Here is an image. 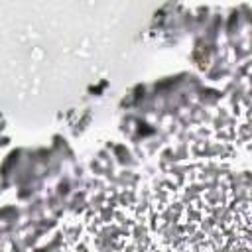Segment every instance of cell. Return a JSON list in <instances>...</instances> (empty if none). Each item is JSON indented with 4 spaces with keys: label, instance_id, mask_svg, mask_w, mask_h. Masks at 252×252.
I'll list each match as a JSON object with an SVG mask.
<instances>
[{
    "label": "cell",
    "instance_id": "6da1fadb",
    "mask_svg": "<svg viewBox=\"0 0 252 252\" xmlns=\"http://www.w3.org/2000/svg\"><path fill=\"white\" fill-rule=\"evenodd\" d=\"M219 165H175L126 211V232L163 238V248H250V199Z\"/></svg>",
    "mask_w": 252,
    "mask_h": 252
}]
</instances>
